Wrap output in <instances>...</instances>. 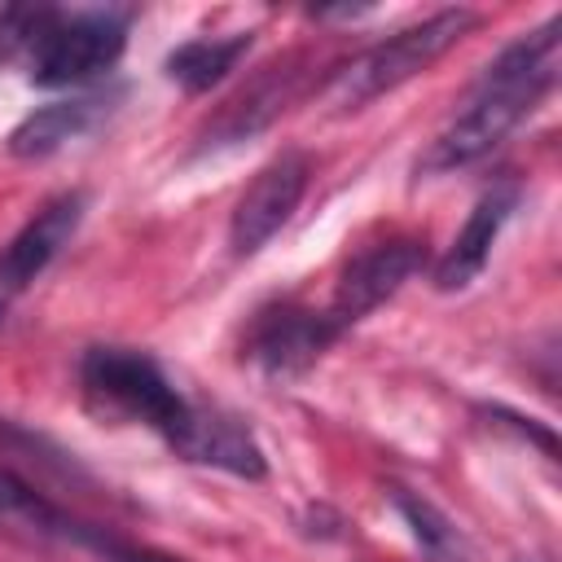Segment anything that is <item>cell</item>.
I'll return each instance as SVG.
<instances>
[{"instance_id":"obj_1","label":"cell","mask_w":562,"mask_h":562,"mask_svg":"<svg viewBox=\"0 0 562 562\" xmlns=\"http://www.w3.org/2000/svg\"><path fill=\"white\" fill-rule=\"evenodd\" d=\"M558 57H562V22H544L527 40L509 44L474 83L470 105L430 140V149L417 158V176H443L457 167L479 162L492 154L558 83Z\"/></svg>"},{"instance_id":"obj_2","label":"cell","mask_w":562,"mask_h":562,"mask_svg":"<svg viewBox=\"0 0 562 562\" xmlns=\"http://www.w3.org/2000/svg\"><path fill=\"white\" fill-rule=\"evenodd\" d=\"M79 391L97 422L145 426L171 448L184 443L198 404L176 391L162 364L136 347H88L79 360Z\"/></svg>"},{"instance_id":"obj_3","label":"cell","mask_w":562,"mask_h":562,"mask_svg":"<svg viewBox=\"0 0 562 562\" xmlns=\"http://www.w3.org/2000/svg\"><path fill=\"white\" fill-rule=\"evenodd\" d=\"M132 13L123 9H83V13H53L44 35L31 48V83L40 88H70L105 75L127 44Z\"/></svg>"},{"instance_id":"obj_4","label":"cell","mask_w":562,"mask_h":562,"mask_svg":"<svg viewBox=\"0 0 562 562\" xmlns=\"http://www.w3.org/2000/svg\"><path fill=\"white\" fill-rule=\"evenodd\" d=\"M479 22L474 9H443L391 40H382L378 48H369L347 75H342V105H364L400 83H408L413 75H422L430 61H439L470 26Z\"/></svg>"},{"instance_id":"obj_5","label":"cell","mask_w":562,"mask_h":562,"mask_svg":"<svg viewBox=\"0 0 562 562\" xmlns=\"http://www.w3.org/2000/svg\"><path fill=\"white\" fill-rule=\"evenodd\" d=\"M0 531L26 536V540H57V544H79L101 553L105 562H171L158 558L149 549H136L119 536H110L105 527H92L83 518H70L66 509H57L48 496H40L26 479H18L13 470L0 465Z\"/></svg>"},{"instance_id":"obj_6","label":"cell","mask_w":562,"mask_h":562,"mask_svg":"<svg viewBox=\"0 0 562 562\" xmlns=\"http://www.w3.org/2000/svg\"><path fill=\"white\" fill-rule=\"evenodd\" d=\"M88 211V193H61L53 198L44 211H35L4 246H0V316L31 290V281L61 255V246L75 237V228L83 224Z\"/></svg>"},{"instance_id":"obj_7","label":"cell","mask_w":562,"mask_h":562,"mask_svg":"<svg viewBox=\"0 0 562 562\" xmlns=\"http://www.w3.org/2000/svg\"><path fill=\"white\" fill-rule=\"evenodd\" d=\"M307 176H312L307 154L285 149L246 184V193L237 198L233 220H228V246H233L237 259L255 255L294 215V206H299V198L307 189Z\"/></svg>"},{"instance_id":"obj_8","label":"cell","mask_w":562,"mask_h":562,"mask_svg":"<svg viewBox=\"0 0 562 562\" xmlns=\"http://www.w3.org/2000/svg\"><path fill=\"white\" fill-rule=\"evenodd\" d=\"M417 268H422V241H417V237H391V241H378V246L360 250V255L347 263L338 290H334V299H329V307H325L329 325H334L338 334L351 329V325L364 321L378 303H386Z\"/></svg>"},{"instance_id":"obj_9","label":"cell","mask_w":562,"mask_h":562,"mask_svg":"<svg viewBox=\"0 0 562 562\" xmlns=\"http://www.w3.org/2000/svg\"><path fill=\"white\" fill-rule=\"evenodd\" d=\"M338 338V329L329 325L325 307H299V303H277L268 312H259V321L246 334V356L272 373V378H294L303 373L329 342Z\"/></svg>"},{"instance_id":"obj_10","label":"cell","mask_w":562,"mask_h":562,"mask_svg":"<svg viewBox=\"0 0 562 562\" xmlns=\"http://www.w3.org/2000/svg\"><path fill=\"white\" fill-rule=\"evenodd\" d=\"M514 206H518V184H492L474 202L470 220L461 224V233L452 237V246L435 263V285L439 290H465L483 272V263H487V255H492L505 220L514 215Z\"/></svg>"},{"instance_id":"obj_11","label":"cell","mask_w":562,"mask_h":562,"mask_svg":"<svg viewBox=\"0 0 562 562\" xmlns=\"http://www.w3.org/2000/svg\"><path fill=\"white\" fill-rule=\"evenodd\" d=\"M184 461H198V465H215V470H228V474H241V479H263L268 461H263V448L255 443L250 426L224 408H206L198 404L193 413V426L184 435V443L176 448Z\"/></svg>"},{"instance_id":"obj_12","label":"cell","mask_w":562,"mask_h":562,"mask_svg":"<svg viewBox=\"0 0 562 562\" xmlns=\"http://www.w3.org/2000/svg\"><path fill=\"white\" fill-rule=\"evenodd\" d=\"M101 110H105V97H70V101L40 105L9 132V154L13 158H48L61 145L79 140L101 119Z\"/></svg>"},{"instance_id":"obj_13","label":"cell","mask_w":562,"mask_h":562,"mask_svg":"<svg viewBox=\"0 0 562 562\" xmlns=\"http://www.w3.org/2000/svg\"><path fill=\"white\" fill-rule=\"evenodd\" d=\"M391 505L400 509L408 536L417 540V549H422L430 562H474L470 540L461 536V527H457L439 505H430L426 496H417V492H408V487H395V492H391Z\"/></svg>"},{"instance_id":"obj_14","label":"cell","mask_w":562,"mask_h":562,"mask_svg":"<svg viewBox=\"0 0 562 562\" xmlns=\"http://www.w3.org/2000/svg\"><path fill=\"white\" fill-rule=\"evenodd\" d=\"M250 48V35H228V40H189L167 57V75L184 88V92H206L211 83H220Z\"/></svg>"},{"instance_id":"obj_15","label":"cell","mask_w":562,"mask_h":562,"mask_svg":"<svg viewBox=\"0 0 562 562\" xmlns=\"http://www.w3.org/2000/svg\"><path fill=\"white\" fill-rule=\"evenodd\" d=\"M518 562H544V558H518Z\"/></svg>"}]
</instances>
